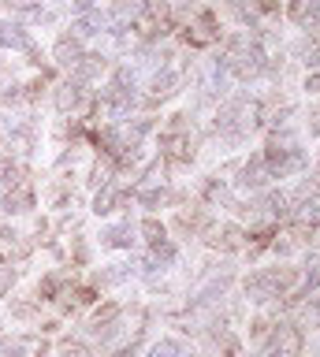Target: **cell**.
<instances>
[{"label": "cell", "instance_id": "obj_1", "mask_svg": "<svg viewBox=\"0 0 320 357\" xmlns=\"http://www.w3.org/2000/svg\"><path fill=\"white\" fill-rule=\"evenodd\" d=\"M253 105H246V100H235V105H227L224 112H220V130L224 134H242L246 127H253Z\"/></svg>", "mask_w": 320, "mask_h": 357}, {"label": "cell", "instance_id": "obj_2", "mask_svg": "<svg viewBox=\"0 0 320 357\" xmlns=\"http://www.w3.org/2000/svg\"><path fill=\"white\" fill-rule=\"evenodd\" d=\"M227 71H235L238 78L261 75V52H257V49H242V52H235V56L227 60Z\"/></svg>", "mask_w": 320, "mask_h": 357}, {"label": "cell", "instance_id": "obj_3", "mask_svg": "<svg viewBox=\"0 0 320 357\" xmlns=\"http://www.w3.org/2000/svg\"><path fill=\"white\" fill-rule=\"evenodd\" d=\"M298 346H302L298 331L280 328V331H275V339H272V346H268V357H298Z\"/></svg>", "mask_w": 320, "mask_h": 357}, {"label": "cell", "instance_id": "obj_4", "mask_svg": "<svg viewBox=\"0 0 320 357\" xmlns=\"http://www.w3.org/2000/svg\"><path fill=\"white\" fill-rule=\"evenodd\" d=\"M0 45H4V49H34V45H30V38L23 33V26H15V22H0Z\"/></svg>", "mask_w": 320, "mask_h": 357}, {"label": "cell", "instance_id": "obj_5", "mask_svg": "<svg viewBox=\"0 0 320 357\" xmlns=\"http://www.w3.org/2000/svg\"><path fill=\"white\" fill-rule=\"evenodd\" d=\"M105 26H108V19L101 11H86V15L75 22V33H79V38H93V33H101Z\"/></svg>", "mask_w": 320, "mask_h": 357}, {"label": "cell", "instance_id": "obj_6", "mask_svg": "<svg viewBox=\"0 0 320 357\" xmlns=\"http://www.w3.org/2000/svg\"><path fill=\"white\" fill-rule=\"evenodd\" d=\"M56 60H60V63H68V67L79 63V60H82L79 41H75V38H60V41H56Z\"/></svg>", "mask_w": 320, "mask_h": 357}, {"label": "cell", "instance_id": "obj_7", "mask_svg": "<svg viewBox=\"0 0 320 357\" xmlns=\"http://www.w3.org/2000/svg\"><path fill=\"white\" fill-rule=\"evenodd\" d=\"M8 357H34L38 354V342L34 339H15V342H8Z\"/></svg>", "mask_w": 320, "mask_h": 357}, {"label": "cell", "instance_id": "obj_8", "mask_svg": "<svg viewBox=\"0 0 320 357\" xmlns=\"http://www.w3.org/2000/svg\"><path fill=\"white\" fill-rule=\"evenodd\" d=\"M105 245H130V223L108 227V231H105Z\"/></svg>", "mask_w": 320, "mask_h": 357}, {"label": "cell", "instance_id": "obj_9", "mask_svg": "<svg viewBox=\"0 0 320 357\" xmlns=\"http://www.w3.org/2000/svg\"><path fill=\"white\" fill-rule=\"evenodd\" d=\"M75 105H79V86H63L56 93V108L60 112H71Z\"/></svg>", "mask_w": 320, "mask_h": 357}, {"label": "cell", "instance_id": "obj_10", "mask_svg": "<svg viewBox=\"0 0 320 357\" xmlns=\"http://www.w3.org/2000/svg\"><path fill=\"white\" fill-rule=\"evenodd\" d=\"M75 67H79V78H93V75L105 67V60H101V56H82Z\"/></svg>", "mask_w": 320, "mask_h": 357}, {"label": "cell", "instance_id": "obj_11", "mask_svg": "<svg viewBox=\"0 0 320 357\" xmlns=\"http://www.w3.org/2000/svg\"><path fill=\"white\" fill-rule=\"evenodd\" d=\"M264 164L261 160H253V164H246V167H242V183H246V186H261L264 183Z\"/></svg>", "mask_w": 320, "mask_h": 357}, {"label": "cell", "instance_id": "obj_12", "mask_svg": "<svg viewBox=\"0 0 320 357\" xmlns=\"http://www.w3.org/2000/svg\"><path fill=\"white\" fill-rule=\"evenodd\" d=\"M142 11H146V0H119V8H116V15L119 19H138L142 15Z\"/></svg>", "mask_w": 320, "mask_h": 357}, {"label": "cell", "instance_id": "obj_13", "mask_svg": "<svg viewBox=\"0 0 320 357\" xmlns=\"http://www.w3.org/2000/svg\"><path fill=\"white\" fill-rule=\"evenodd\" d=\"M149 357H183V346L175 342V339H164V342L153 346V354H149Z\"/></svg>", "mask_w": 320, "mask_h": 357}, {"label": "cell", "instance_id": "obj_14", "mask_svg": "<svg viewBox=\"0 0 320 357\" xmlns=\"http://www.w3.org/2000/svg\"><path fill=\"white\" fill-rule=\"evenodd\" d=\"M175 82H179V78H175L172 71H168V75H160L157 82H153V93H157V97H168L172 89H175Z\"/></svg>", "mask_w": 320, "mask_h": 357}, {"label": "cell", "instance_id": "obj_15", "mask_svg": "<svg viewBox=\"0 0 320 357\" xmlns=\"http://www.w3.org/2000/svg\"><path fill=\"white\" fill-rule=\"evenodd\" d=\"M116 201H119L116 190H105V194H97V212H112Z\"/></svg>", "mask_w": 320, "mask_h": 357}, {"label": "cell", "instance_id": "obj_16", "mask_svg": "<svg viewBox=\"0 0 320 357\" xmlns=\"http://www.w3.org/2000/svg\"><path fill=\"white\" fill-rule=\"evenodd\" d=\"M142 231H146L149 242H160V238H164V227H160L157 220H146V223H142Z\"/></svg>", "mask_w": 320, "mask_h": 357}, {"label": "cell", "instance_id": "obj_17", "mask_svg": "<svg viewBox=\"0 0 320 357\" xmlns=\"http://www.w3.org/2000/svg\"><path fill=\"white\" fill-rule=\"evenodd\" d=\"M213 242H224L227 250H238V231L235 227H224V231H220V238H213Z\"/></svg>", "mask_w": 320, "mask_h": 357}, {"label": "cell", "instance_id": "obj_18", "mask_svg": "<svg viewBox=\"0 0 320 357\" xmlns=\"http://www.w3.org/2000/svg\"><path fill=\"white\" fill-rule=\"evenodd\" d=\"M108 175H112V167H108V164H97V167H93V183H101V186H105V183H108Z\"/></svg>", "mask_w": 320, "mask_h": 357}, {"label": "cell", "instance_id": "obj_19", "mask_svg": "<svg viewBox=\"0 0 320 357\" xmlns=\"http://www.w3.org/2000/svg\"><path fill=\"white\" fill-rule=\"evenodd\" d=\"M75 8H79V11H93L97 0H75Z\"/></svg>", "mask_w": 320, "mask_h": 357}, {"label": "cell", "instance_id": "obj_20", "mask_svg": "<svg viewBox=\"0 0 320 357\" xmlns=\"http://www.w3.org/2000/svg\"><path fill=\"white\" fill-rule=\"evenodd\" d=\"M309 287H320V268H313V272H309Z\"/></svg>", "mask_w": 320, "mask_h": 357}, {"label": "cell", "instance_id": "obj_21", "mask_svg": "<svg viewBox=\"0 0 320 357\" xmlns=\"http://www.w3.org/2000/svg\"><path fill=\"white\" fill-rule=\"evenodd\" d=\"M309 89H317V93H320V75H313V78H309Z\"/></svg>", "mask_w": 320, "mask_h": 357}, {"label": "cell", "instance_id": "obj_22", "mask_svg": "<svg viewBox=\"0 0 320 357\" xmlns=\"http://www.w3.org/2000/svg\"><path fill=\"white\" fill-rule=\"evenodd\" d=\"M130 354H135V350H119V354H116V357H130Z\"/></svg>", "mask_w": 320, "mask_h": 357}]
</instances>
